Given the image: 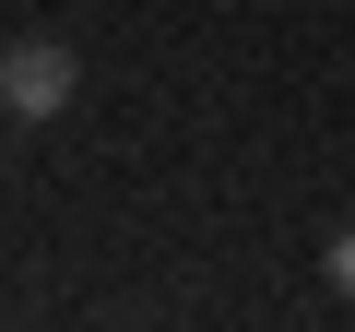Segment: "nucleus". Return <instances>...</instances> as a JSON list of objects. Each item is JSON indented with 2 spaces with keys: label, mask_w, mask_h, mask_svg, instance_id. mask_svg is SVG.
I'll list each match as a JSON object with an SVG mask.
<instances>
[{
  "label": "nucleus",
  "mask_w": 355,
  "mask_h": 332,
  "mask_svg": "<svg viewBox=\"0 0 355 332\" xmlns=\"http://www.w3.org/2000/svg\"><path fill=\"white\" fill-rule=\"evenodd\" d=\"M331 285H343V297H355V226H343V238H331Z\"/></svg>",
  "instance_id": "nucleus-2"
},
{
  "label": "nucleus",
  "mask_w": 355,
  "mask_h": 332,
  "mask_svg": "<svg viewBox=\"0 0 355 332\" xmlns=\"http://www.w3.org/2000/svg\"><path fill=\"white\" fill-rule=\"evenodd\" d=\"M71 95H83V48H71V36H12V48H0V119L36 131V119H60Z\"/></svg>",
  "instance_id": "nucleus-1"
}]
</instances>
